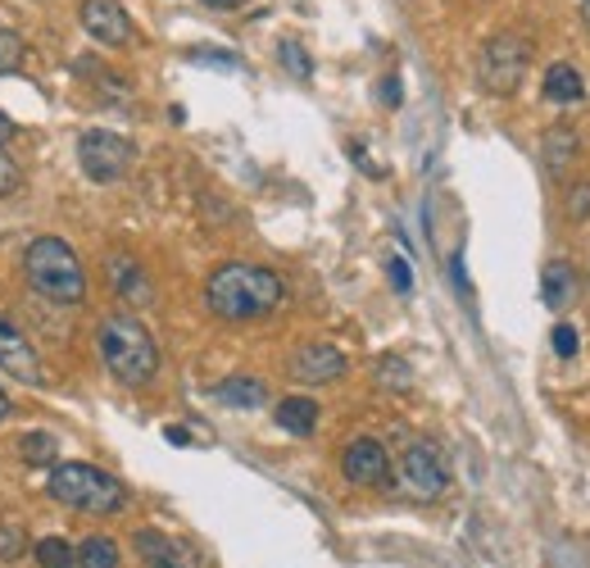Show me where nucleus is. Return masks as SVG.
Listing matches in <instances>:
<instances>
[{
    "instance_id": "obj_7",
    "label": "nucleus",
    "mask_w": 590,
    "mask_h": 568,
    "mask_svg": "<svg viewBox=\"0 0 590 568\" xmlns=\"http://www.w3.org/2000/svg\"><path fill=\"white\" fill-rule=\"evenodd\" d=\"M400 483H405L409 496L436 500V496H446V487H450V468H446V459H440V450L431 442H414L400 455Z\"/></svg>"
},
{
    "instance_id": "obj_24",
    "label": "nucleus",
    "mask_w": 590,
    "mask_h": 568,
    "mask_svg": "<svg viewBox=\"0 0 590 568\" xmlns=\"http://www.w3.org/2000/svg\"><path fill=\"white\" fill-rule=\"evenodd\" d=\"M23 546H28L23 528H14V524H0V564H14V559L23 555Z\"/></svg>"
},
{
    "instance_id": "obj_32",
    "label": "nucleus",
    "mask_w": 590,
    "mask_h": 568,
    "mask_svg": "<svg viewBox=\"0 0 590 568\" xmlns=\"http://www.w3.org/2000/svg\"><path fill=\"white\" fill-rule=\"evenodd\" d=\"M10 414H14V400H10V396H6V387H0V423H6V418H10Z\"/></svg>"
},
{
    "instance_id": "obj_30",
    "label": "nucleus",
    "mask_w": 590,
    "mask_h": 568,
    "mask_svg": "<svg viewBox=\"0 0 590 568\" xmlns=\"http://www.w3.org/2000/svg\"><path fill=\"white\" fill-rule=\"evenodd\" d=\"M382 91H386V97H382L386 105H400V82H396V78H386V87H382Z\"/></svg>"
},
{
    "instance_id": "obj_25",
    "label": "nucleus",
    "mask_w": 590,
    "mask_h": 568,
    "mask_svg": "<svg viewBox=\"0 0 590 568\" xmlns=\"http://www.w3.org/2000/svg\"><path fill=\"white\" fill-rule=\"evenodd\" d=\"M282 64H286L295 78H309V73H314V64H309V55H305L301 41H282Z\"/></svg>"
},
{
    "instance_id": "obj_20",
    "label": "nucleus",
    "mask_w": 590,
    "mask_h": 568,
    "mask_svg": "<svg viewBox=\"0 0 590 568\" xmlns=\"http://www.w3.org/2000/svg\"><path fill=\"white\" fill-rule=\"evenodd\" d=\"M377 387H386V392H409V387H414V368H409V359H400V355H382V359H377Z\"/></svg>"
},
{
    "instance_id": "obj_15",
    "label": "nucleus",
    "mask_w": 590,
    "mask_h": 568,
    "mask_svg": "<svg viewBox=\"0 0 590 568\" xmlns=\"http://www.w3.org/2000/svg\"><path fill=\"white\" fill-rule=\"evenodd\" d=\"M540 301H546L555 314L568 310L577 301V268L568 260H555L546 264V273H540Z\"/></svg>"
},
{
    "instance_id": "obj_29",
    "label": "nucleus",
    "mask_w": 590,
    "mask_h": 568,
    "mask_svg": "<svg viewBox=\"0 0 590 568\" xmlns=\"http://www.w3.org/2000/svg\"><path fill=\"white\" fill-rule=\"evenodd\" d=\"M386 273H390V287H396L400 296L414 287V273H409V264H405V260H396V255H390V260H386Z\"/></svg>"
},
{
    "instance_id": "obj_21",
    "label": "nucleus",
    "mask_w": 590,
    "mask_h": 568,
    "mask_svg": "<svg viewBox=\"0 0 590 568\" xmlns=\"http://www.w3.org/2000/svg\"><path fill=\"white\" fill-rule=\"evenodd\" d=\"M32 555H37L41 568H78V550H73L64 537H41V541L32 546Z\"/></svg>"
},
{
    "instance_id": "obj_33",
    "label": "nucleus",
    "mask_w": 590,
    "mask_h": 568,
    "mask_svg": "<svg viewBox=\"0 0 590 568\" xmlns=\"http://www.w3.org/2000/svg\"><path fill=\"white\" fill-rule=\"evenodd\" d=\"M205 6H214V10H236V6H245V0H205Z\"/></svg>"
},
{
    "instance_id": "obj_18",
    "label": "nucleus",
    "mask_w": 590,
    "mask_h": 568,
    "mask_svg": "<svg viewBox=\"0 0 590 568\" xmlns=\"http://www.w3.org/2000/svg\"><path fill=\"white\" fill-rule=\"evenodd\" d=\"M586 97V82H581V73L572 69V64H550L546 69V101H555V105H577Z\"/></svg>"
},
{
    "instance_id": "obj_4",
    "label": "nucleus",
    "mask_w": 590,
    "mask_h": 568,
    "mask_svg": "<svg viewBox=\"0 0 590 568\" xmlns=\"http://www.w3.org/2000/svg\"><path fill=\"white\" fill-rule=\"evenodd\" d=\"M45 496L78 509V514H119L128 505V487L114 478V473L95 468V464H78V459L51 468Z\"/></svg>"
},
{
    "instance_id": "obj_9",
    "label": "nucleus",
    "mask_w": 590,
    "mask_h": 568,
    "mask_svg": "<svg viewBox=\"0 0 590 568\" xmlns=\"http://www.w3.org/2000/svg\"><path fill=\"white\" fill-rule=\"evenodd\" d=\"M132 546L145 568H201V550L173 532H160V528H141L132 537Z\"/></svg>"
},
{
    "instance_id": "obj_8",
    "label": "nucleus",
    "mask_w": 590,
    "mask_h": 568,
    "mask_svg": "<svg viewBox=\"0 0 590 568\" xmlns=\"http://www.w3.org/2000/svg\"><path fill=\"white\" fill-rule=\"evenodd\" d=\"M340 473H346L355 487H390V455L377 437H355L340 450Z\"/></svg>"
},
{
    "instance_id": "obj_14",
    "label": "nucleus",
    "mask_w": 590,
    "mask_h": 568,
    "mask_svg": "<svg viewBox=\"0 0 590 568\" xmlns=\"http://www.w3.org/2000/svg\"><path fill=\"white\" fill-rule=\"evenodd\" d=\"M577 155H581V141H577V132L572 128H550L546 136H540V160H546V169H550V178H563L572 164H577Z\"/></svg>"
},
{
    "instance_id": "obj_6",
    "label": "nucleus",
    "mask_w": 590,
    "mask_h": 568,
    "mask_svg": "<svg viewBox=\"0 0 590 568\" xmlns=\"http://www.w3.org/2000/svg\"><path fill=\"white\" fill-rule=\"evenodd\" d=\"M132 160H136L132 141H128V136H119V132L87 128V132L78 136V164H82V173H87L91 182H101V186H105V182L128 178Z\"/></svg>"
},
{
    "instance_id": "obj_17",
    "label": "nucleus",
    "mask_w": 590,
    "mask_h": 568,
    "mask_svg": "<svg viewBox=\"0 0 590 568\" xmlns=\"http://www.w3.org/2000/svg\"><path fill=\"white\" fill-rule=\"evenodd\" d=\"M214 396L227 405V409H260L268 400V387L260 377H227V383L214 387Z\"/></svg>"
},
{
    "instance_id": "obj_3",
    "label": "nucleus",
    "mask_w": 590,
    "mask_h": 568,
    "mask_svg": "<svg viewBox=\"0 0 590 568\" xmlns=\"http://www.w3.org/2000/svg\"><path fill=\"white\" fill-rule=\"evenodd\" d=\"M23 277L37 296L55 305H78L87 296V268L64 236H32L23 251Z\"/></svg>"
},
{
    "instance_id": "obj_34",
    "label": "nucleus",
    "mask_w": 590,
    "mask_h": 568,
    "mask_svg": "<svg viewBox=\"0 0 590 568\" xmlns=\"http://www.w3.org/2000/svg\"><path fill=\"white\" fill-rule=\"evenodd\" d=\"M581 6V23H586V32H590V0H577Z\"/></svg>"
},
{
    "instance_id": "obj_22",
    "label": "nucleus",
    "mask_w": 590,
    "mask_h": 568,
    "mask_svg": "<svg viewBox=\"0 0 590 568\" xmlns=\"http://www.w3.org/2000/svg\"><path fill=\"white\" fill-rule=\"evenodd\" d=\"M78 568H119V546L110 537H87L78 546Z\"/></svg>"
},
{
    "instance_id": "obj_31",
    "label": "nucleus",
    "mask_w": 590,
    "mask_h": 568,
    "mask_svg": "<svg viewBox=\"0 0 590 568\" xmlns=\"http://www.w3.org/2000/svg\"><path fill=\"white\" fill-rule=\"evenodd\" d=\"M14 136V119L6 114V110H0V146H6V141Z\"/></svg>"
},
{
    "instance_id": "obj_19",
    "label": "nucleus",
    "mask_w": 590,
    "mask_h": 568,
    "mask_svg": "<svg viewBox=\"0 0 590 568\" xmlns=\"http://www.w3.org/2000/svg\"><path fill=\"white\" fill-rule=\"evenodd\" d=\"M14 450H19V459L32 464V468H55V459H60V442H55L51 433H23Z\"/></svg>"
},
{
    "instance_id": "obj_26",
    "label": "nucleus",
    "mask_w": 590,
    "mask_h": 568,
    "mask_svg": "<svg viewBox=\"0 0 590 568\" xmlns=\"http://www.w3.org/2000/svg\"><path fill=\"white\" fill-rule=\"evenodd\" d=\"M563 210H568L572 223H586V219H590V182H577V186H572Z\"/></svg>"
},
{
    "instance_id": "obj_23",
    "label": "nucleus",
    "mask_w": 590,
    "mask_h": 568,
    "mask_svg": "<svg viewBox=\"0 0 590 568\" xmlns=\"http://www.w3.org/2000/svg\"><path fill=\"white\" fill-rule=\"evenodd\" d=\"M23 64V37L0 28V73H14Z\"/></svg>"
},
{
    "instance_id": "obj_28",
    "label": "nucleus",
    "mask_w": 590,
    "mask_h": 568,
    "mask_svg": "<svg viewBox=\"0 0 590 568\" xmlns=\"http://www.w3.org/2000/svg\"><path fill=\"white\" fill-rule=\"evenodd\" d=\"M14 186H19V164H14V155L6 146H0V196H10Z\"/></svg>"
},
{
    "instance_id": "obj_10",
    "label": "nucleus",
    "mask_w": 590,
    "mask_h": 568,
    "mask_svg": "<svg viewBox=\"0 0 590 568\" xmlns=\"http://www.w3.org/2000/svg\"><path fill=\"white\" fill-rule=\"evenodd\" d=\"M82 28L87 37H95L101 45H114V51H123V45H132V19L128 10L119 6V0H82Z\"/></svg>"
},
{
    "instance_id": "obj_2",
    "label": "nucleus",
    "mask_w": 590,
    "mask_h": 568,
    "mask_svg": "<svg viewBox=\"0 0 590 568\" xmlns=\"http://www.w3.org/2000/svg\"><path fill=\"white\" fill-rule=\"evenodd\" d=\"M95 351H101L110 377L123 387H145L160 373V346L151 337V327H145L132 310H114V314L101 318Z\"/></svg>"
},
{
    "instance_id": "obj_27",
    "label": "nucleus",
    "mask_w": 590,
    "mask_h": 568,
    "mask_svg": "<svg viewBox=\"0 0 590 568\" xmlns=\"http://www.w3.org/2000/svg\"><path fill=\"white\" fill-rule=\"evenodd\" d=\"M555 351H559L563 359H572V355L581 351V337H577L572 323H559V327H555Z\"/></svg>"
},
{
    "instance_id": "obj_5",
    "label": "nucleus",
    "mask_w": 590,
    "mask_h": 568,
    "mask_svg": "<svg viewBox=\"0 0 590 568\" xmlns=\"http://www.w3.org/2000/svg\"><path fill=\"white\" fill-rule=\"evenodd\" d=\"M527 64H531V41L522 32H496L481 45L477 78L490 97H513L527 78Z\"/></svg>"
},
{
    "instance_id": "obj_12",
    "label": "nucleus",
    "mask_w": 590,
    "mask_h": 568,
    "mask_svg": "<svg viewBox=\"0 0 590 568\" xmlns=\"http://www.w3.org/2000/svg\"><path fill=\"white\" fill-rule=\"evenodd\" d=\"M346 355H340L336 346H323V342H314V346H301L291 355V364H286V373L295 377V383H305V387H323V383H336V377H346Z\"/></svg>"
},
{
    "instance_id": "obj_13",
    "label": "nucleus",
    "mask_w": 590,
    "mask_h": 568,
    "mask_svg": "<svg viewBox=\"0 0 590 568\" xmlns=\"http://www.w3.org/2000/svg\"><path fill=\"white\" fill-rule=\"evenodd\" d=\"M105 277H110L114 296H123L128 305H151V301H155L151 277H145V268H141L128 251H110V255H105Z\"/></svg>"
},
{
    "instance_id": "obj_1",
    "label": "nucleus",
    "mask_w": 590,
    "mask_h": 568,
    "mask_svg": "<svg viewBox=\"0 0 590 568\" xmlns=\"http://www.w3.org/2000/svg\"><path fill=\"white\" fill-rule=\"evenodd\" d=\"M286 296V282L264 268V264H245V260H232V264H218L205 282V305L210 314H218L223 323H251V318H264L282 305Z\"/></svg>"
},
{
    "instance_id": "obj_11",
    "label": "nucleus",
    "mask_w": 590,
    "mask_h": 568,
    "mask_svg": "<svg viewBox=\"0 0 590 568\" xmlns=\"http://www.w3.org/2000/svg\"><path fill=\"white\" fill-rule=\"evenodd\" d=\"M0 373L19 377L28 387H41V359L32 351V342L19 333V323L0 310Z\"/></svg>"
},
{
    "instance_id": "obj_16",
    "label": "nucleus",
    "mask_w": 590,
    "mask_h": 568,
    "mask_svg": "<svg viewBox=\"0 0 590 568\" xmlns=\"http://www.w3.org/2000/svg\"><path fill=\"white\" fill-rule=\"evenodd\" d=\"M277 428L291 433V437H309L318 428V405L309 396H286L277 405Z\"/></svg>"
}]
</instances>
